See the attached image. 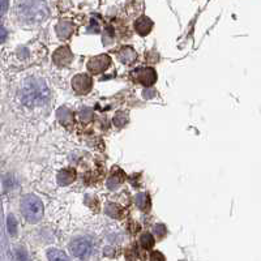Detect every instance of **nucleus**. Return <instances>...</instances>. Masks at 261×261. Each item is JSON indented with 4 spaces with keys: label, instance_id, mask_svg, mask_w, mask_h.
I'll return each instance as SVG.
<instances>
[{
    "label": "nucleus",
    "instance_id": "1",
    "mask_svg": "<svg viewBox=\"0 0 261 261\" xmlns=\"http://www.w3.org/2000/svg\"><path fill=\"white\" fill-rule=\"evenodd\" d=\"M48 98V89L44 80L29 79L22 87V99L26 105H40Z\"/></svg>",
    "mask_w": 261,
    "mask_h": 261
},
{
    "label": "nucleus",
    "instance_id": "2",
    "mask_svg": "<svg viewBox=\"0 0 261 261\" xmlns=\"http://www.w3.org/2000/svg\"><path fill=\"white\" fill-rule=\"evenodd\" d=\"M21 212L30 223H37L44 217V204L34 195H26L21 200Z\"/></svg>",
    "mask_w": 261,
    "mask_h": 261
},
{
    "label": "nucleus",
    "instance_id": "3",
    "mask_svg": "<svg viewBox=\"0 0 261 261\" xmlns=\"http://www.w3.org/2000/svg\"><path fill=\"white\" fill-rule=\"evenodd\" d=\"M91 243L87 238H79L76 240L72 241L71 244V252L73 256L79 257V259H85L91 253Z\"/></svg>",
    "mask_w": 261,
    "mask_h": 261
},
{
    "label": "nucleus",
    "instance_id": "4",
    "mask_svg": "<svg viewBox=\"0 0 261 261\" xmlns=\"http://www.w3.org/2000/svg\"><path fill=\"white\" fill-rule=\"evenodd\" d=\"M111 63V59L107 55H98L90 59L89 64H87V68L91 73H101V72L106 71L109 65Z\"/></svg>",
    "mask_w": 261,
    "mask_h": 261
},
{
    "label": "nucleus",
    "instance_id": "5",
    "mask_svg": "<svg viewBox=\"0 0 261 261\" xmlns=\"http://www.w3.org/2000/svg\"><path fill=\"white\" fill-rule=\"evenodd\" d=\"M91 79L87 75H77L75 79L72 80V87L75 89L76 93L79 94H85L91 89Z\"/></svg>",
    "mask_w": 261,
    "mask_h": 261
},
{
    "label": "nucleus",
    "instance_id": "6",
    "mask_svg": "<svg viewBox=\"0 0 261 261\" xmlns=\"http://www.w3.org/2000/svg\"><path fill=\"white\" fill-rule=\"evenodd\" d=\"M133 75H137V81L140 84H143L145 87H151L153 84L155 83V80H157V75H155V72L152 69V68H140L137 71L133 73Z\"/></svg>",
    "mask_w": 261,
    "mask_h": 261
},
{
    "label": "nucleus",
    "instance_id": "7",
    "mask_svg": "<svg viewBox=\"0 0 261 261\" xmlns=\"http://www.w3.org/2000/svg\"><path fill=\"white\" fill-rule=\"evenodd\" d=\"M71 60L72 54L67 47H60L59 50H56L55 54H54V62H55L58 65H60V67L69 64L71 63Z\"/></svg>",
    "mask_w": 261,
    "mask_h": 261
},
{
    "label": "nucleus",
    "instance_id": "8",
    "mask_svg": "<svg viewBox=\"0 0 261 261\" xmlns=\"http://www.w3.org/2000/svg\"><path fill=\"white\" fill-rule=\"evenodd\" d=\"M152 28H153V22L149 17L141 16L140 19H137L135 22V29L136 32L141 34V36H147L148 33L151 32Z\"/></svg>",
    "mask_w": 261,
    "mask_h": 261
},
{
    "label": "nucleus",
    "instance_id": "9",
    "mask_svg": "<svg viewBox=\"0 0 261 261\" xmlns=\"http://www.w3.org/2000/svg\"><path fill=\"white\" fill-rule=\"evenodd\" d=\"M56 32H58V36L60 38H68V37L71 36L72 33H73V25L71 22H68V21H62L59 25H58V28H56Z\"/></svg>",
    "mask_w": 261,
    "mask_h": 261
},
{
    "label": "nucleus",
    "instance_id": "10",
    "mask_svg": "<svg viewBox=\"0 0 261 261\" xmlns=\"http://www.w3.org/2000/svg\"><path fill=\"white\" fill-rule=\"evenodd\" d=\"M75 176H76L75 171L72 170V169H68V170H64L62 171V173H59V175H58V180H59L60 184H69V183L73 182Z\"/></svg>",
    "mask_w": 261,
    "mask_h": 261
},
{
    "label": "nucleus",
    "instance_id": "11",
    "mask_svg": "<svg viewBox=\"0 0 261 261\" xmlns=\"http://www.w3.org/2000/svg\"><path fill=\"white\" fill-rule=\"evenodd\" d=\"M48 261H69L68 256L60 249H50L47 252Z\"/></svg>",
    "mask_w": 261,
    "mask_h": 261
},
{
    "label": "nucleus",
    "instance_id": "12",
    "mask_svg": "<svg viewBox=\"0 0 261 261\" xmlns=\"http://www.w3.org/2000/svg\"><path fill=\"white\" fill-rule=\"evenodd\" d=\"M119 58H120L123 63H130V62H133L136 59V54L132 48L124 47L119 54Z\"/></svg>",
    "mask_w": 261,
    "mask_h": 261
},
{
    "label": "nucleus",
    "instance_id": "13",
    "mask_svg": "<svg viewBox=\"0 0 261 261\" xmlns=\"http://www.w3.org/2000/svg\"><path fill=\"white\" fill-rule=\"evenodd\" d=\"M140 241H141V244H143L144 248H152L153 247V244H154V239H153V237H152L151 234H144L143 237H141V239H140Z\"/></svg>",
    "mask_w": 261,
    "mask_h": 261
},
{
    "label": "nucleus",
    "instance_id": "14",
    "mask_svg": "<svg viewBox=\"0 0 261 261\" xmlns=\"http://www.w3.org/2000/svg\"><path fill=\"white\" fill-rule=\"evenodd\" d=\"M8 231L11 235H16V231H17V223H16V219H15V217L13 216H9L8 217Z\"/></svg>",
    "mask_w": 261,
    "mask_h": 261
},
{
    "label": "nucleus",
    "instance_id": "15",
    "mask_svg": "<svg viewBox=\"0 0 261 261\" xmlns=\"http://www.w3.org/2000/svg\"><path fill=\"white\" fill-rule=\"evenodd\" d=\"M9 0H0V17L8 11Z\"/></svg>",
    "mask_w": 261,
    "mask_h": 261
},
{
    "label": "nucleus",
    "instance_id": "16",
    "mask_svg": "<svg viewBox=\"0 0 261 261\" xmlns=\"http://www.w3.org/2000/svg\"><path fill=\"white\" fill-rule=\"evenodd\" d=\"M151 261H165V257H163V255L161 252H153L152 253L151 256Z\"/></svg>",
    "mask_w": 261,
    "mask_h": 261
},
{
    "label": "nucleus",
    "instance_id": "17",
    "mask_svg": "<svg viewBox=\"0 0 261 261\" xmlns=\"http://www.w3.org/2000/svg\"><path fill=\"white\" fill-rule=\"evenodd\" d=\"M7 40V30L3 26H0V44H3Z\"/></svg>",
    "mask_w": 261,
    "mask_h": 261
}]
</instances>
